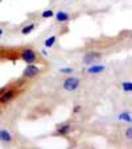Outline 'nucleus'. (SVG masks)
Returning <instances> with one entry per match:
<instances>
[{"label": "nucleus", "mask_w": 132, "mask_h": 149, "mask_svg": "<svg viewBox=\"0 0 132 149\" xmlns=\"http://www.w3.org/2000/svg\"><path fill=\"white\" fill-rule=\"evenodd\" d=\"M20 94V91L15 87H3L0 90V106H6L11 103Z\"/></svg>", "instance_id": "nucleus-1"}, {"label": "nucleus", "mask_w": 132, "mask_h": 149, "mask_svg": "<svg viewBox=\"0 0 132 149\" xmlns=\"http://www.w3.org/2000/svg\"><path fill=\"white\" fill-rule=\"evenodd\" d=\"M37 53L34 49L32 48H23L21 50H20V58L23 59L25 63H34V62L37 61Z\"/></svg>", "instance_id": "nucleus-2"}, {"label": "nucleus", "mask_w": 132, "mask_h": 149, "mask_svg": "<svg viewBox=\"0 0 132 149\" xmlns=\"http://www.w3.org/2000/svg\"><path fill=\"white\" fill-rule=\"evenodd\" d=\"M40 73H41V69H40L38 66L34 65V63H29L23 71V78L24 79H33V78H36Z\"/></svg>", "instance_id": "nucleus-3"}, {"label": "nucleus", "mask_w": 132, "mask_h": 149, "mask_svg": "<svg viewBox=\"0 0 132 149\" xmlns=\"http://www.w3.org/2000/svg\"><path fill=\"white\" fill-rule=\"evenodd\" d=\"M79 84H81V81L78 78L69 77V78H66L62 82V87H64L65 91H75L79 87Z\"/></svg>", "instance_id": "nucleus-4"}, {"label": "nucleus", "mask_w": 132, "mask_h": 149, "mask_svg": "<svg viewBox=\"0 0 132 149\" xmlns=\"http://www.w3.org/2000/svg\"><path fill=\"white\" fill-rule=\"evenodd\" d=\"M101 58H102V54L101 53H96V52H90V53L85 54L83 63H86V65H94V63H95V62H98Z\"/></svg>", "instance_id": "nucleus-5"}, {"label": "nucleus", "mask_w": 132, "mask_h": 149, "mask_svg": "<svg viewBox=\"0 0 132 149\" xmlns=\"http://www.w3.org/2000/svg\"><path fill=\"white\" fill-rule=\"evenodd\" d=\"M70 131H71V124L70 123L59 124V125H57V128H56L57 135H59V136H68L69 133H70Z\"/></svg>", "instance_id": "nucleus-6"}, {"label": "nucleus", "mask_w": 132, "mask_h": 149, "mask_svg": "<svg viewBox=\"0 0 132 149\" xmlns=\"http://www.w3.org/2000/svg\"><path fill=\"white\" fill-rule=\"evenodd\" d=\"M104 71V66L103 65H89L87 68V74H91V75H96V74H101Z\"/></svg>", "instance_id": "nucleus-7"}, {"label": "nucleus", "mask_w": 132, "mask_h": 149, "mask_svg": "<svg viewBox=\"0 0 132 149\" xmlns=\"http://www.w3.org/2000/svg\"><path fill=\"white\" fill-rule=\"evenodd\" d=\"M0 141L4 144H9L13 141V136H12L7 130H0Z\"/></svg>", "instance_id": "nucleus-8"}, {"label": "nucleus", "mask_w": 132, "mask_h": 149, "mask_svg": "<svg viewBox=\"0 0 132 149\" xmlns=\"http://www.w3.org/2000/svg\"><path fill=\"white\" fill-rule=\"evenodd\" d=\"M56 20L58 21V23H68L69 20H70V16H69L66 12L59 11V12L56 13Z\"/></svg>", "instance_id": "nucleus-9"}, {"label": "nucleus", "mask_w": 132, "mask_h": 149, "mask_svg": "<svg viewBox=\"0 0 132 149\" xmlns=\"http://www.w3.org/2000/svg\"><path fill=\"white\" fill-rule=\"evenodd\" d=\"M122 90L124 93H132V82L131 81L122 82Z\"/></svg>", "instance_id": "nucleus-10"}, {"label": "nucleus", "mask_w": 132, "mask_h": 149, "mask_svg": "<svg viewBox=\"0 0 132 149\" xmlns=\"http://www.w3.org/2000/svg\"><path fill=\"white\" fill-rule=\"evenodd\" d=\"M56 41H57V37L56 36H50V37H48V38L45 40L44 45H45V48H52V46L56 44Z\"/></svg>", "instance_id": "nucleus-11"}, {"label": "nucleus", "mask_w": 132, "mask_h": 149, "mask_svg": "<svg viewBox=\"0 0 132 149\" xmlns=\"http://www.w3.org/2000/svg\"><path fill=\"white\" fill-rule=\"evenodd\" d=\"M34 28H36L34 24H28V25H25V26L21 28V33H23L24 36H25V34H29L32 31H34Z\"/></svg>", "instance_id": "nucleus-12"}, {"label": "nucleus", "mask_w": 132, "mask_h": 149, "mask_svg": "<svg viewBox=\"0 0 132 149\" xmlns=\"http://www.w3.org/2000/svg\"><path fill=\"white\" fill-rule=\"evenodd\" d=\"M119 120H122V121H128V123H131L132 118H131V115H129V112H122L120 115H119Z\"/></svg>", "instance_id": "nucleus-13"}, {"label": "nucleus", "mask_w": 132, "mask_h": 149, "mask_svg": "<svg viewBox=\"0 0 132 149\" xmlns=\"http://www.w3.org/2000/svg\"><path fill=\"white\" fill-rule=\"evenodd\" d=\"M54 16V12L52 9H45V11L41 13V17L42 19H50V17Z\"/></svg>", "instance_id": "nucleus-14"}, {"label": "nucleus", "mask_w": 132, "mask_h": 149, "mask_svg": "<svg viewBox=\"0 0 132 149\" xmlns=\"http://www.w3.org/2000/svg\"><path fill=\"white\" fill-rule=\"evenodd\" d=\"M124 136H126V139H128V140H132V127H128V128L124 131Z\"/></svg>", "instance_id": "nucleus-15"}, {"label": "nucleus", "mask_w": 132, "mask_h": 149, "mask_svg": "<svg viewBox=\"0 0 132 149\" xmlns=\"http://www.w3.org/2000/svg\"><path fill=\"white\" fill-rule=\"evenodd\" d=\"M59 71H61L62 74H66V75H70V74L73 73V69H71V68H62Z\"/></svg>", "instance_id": "nucleus-16"}, {"label": "nucleus", "mask_w": 132, "mask_h": 149, "mask_svg": "<svg viewBox=\"0 0 132 149\" xmlns=\"http://www.w3.org/2000/svg\"><path fill=\"white\" fill-rule=\"evenodd\" d=\"M81 108H82V107H81V106H79V104H77L75 107H74V108H73V112H74V113L79 112V111H81Z\"/></svg>", "instance_id": "nucleus-17"}, {"label": "nucleus", "mask_w": 132, "mask_h": 149, "mask_svg": "<svg viewBox=\"0 0 132 149\" xmlns=\"http://www.w3.org/2000/svg\"><path fill=\"white\" fill-rule=\"evenodd\" d=\"M3 34H4V29H3V28H1V26H0V37L3 36Z\"/></svg>", "instance_id": "nucleus-18"}, {"label": "nucleus", "mask_w": 132, "mask_h": 149, "mask_svg": "<svg viewBox=\"0 0 132 149\" xmlns=\"http://www.w3.org/2000/svg\"><path fill=\"white\" fill-rule=\"evenodd\" d=\"M131 123H132V120H131Z\"/></svg>", "instance_id": "nucleus-19"}]
</instances>
